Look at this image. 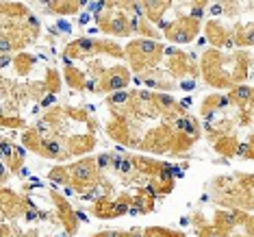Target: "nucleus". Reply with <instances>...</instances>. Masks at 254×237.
Wrapping results in <instances>:
<instances>
[{
  "label": "nucleus",
  "mask_w": 254,
  "mask_h": 237,
  "mask_svg": "<svg viewBox=\"0 0 254 237\" xmlns=\"http://www.w3.org/2000/svg\"><path fill=\"white\" fill-rule=\"evenodd\" d=\"M202 77L215 89H233L237 85H244L250 74V53H230L224 55L222 50L209 48L202 55L200 61Z\"/></svg>",
  "instance_id": "obj_1"
},
{
  "label": "nucleus",
  "mask_w": 254,
  "mask_h": 237,
  "mask_svg": "<svg viewBox=\"0 0 254 237\" xmlns=\"http://www.w3.org/2000/svg\"><path fill=\"white\" fill-rule=\"evenodd\" d=\"M124 59L128 61V68L137 74H146L152 72L154 68L163 59V50L165 46L161 42H154V39H132L124 46Z\"/></svg>",
  "instance_id": "obj_2"
},
{
  "label": "nucleus",
  "mask_w": 254,
  "mask_h": 237,
  "mask_svg": "<svg viewBox=\"0 0 254 237\" xmlns=\"http://www.w3.org/2000/svg\"><path fill=\"white\" fill-rule=\"evenodd\" d=\"M96 55H109L113 59H124V50H122V46H118V42L80 37L65 46V50H63V63H72L74 59H89V57H96Z\"/></svg>",
  "instance_id": "obj_3"
},
{
  "label": "nucleus",
  "mask_w": 254,
  "mask_h": 237,
  "mask_svg": "<svg viewBox=\"0 0 254 237\" xmlns=\"http://www.w3.org/2000/svg\"><path fill=\"white\" fill-rule=\"evenodd\" d=\"M211 189H213V196L222 207H230V209H246L250 213L252 209V198L239 189L235 176H215L211 181Z\"/></svg>",
  "instance_id": "obj_4"
},
{
  "label": "nucleus",
  "mask_w": 254,
  "mask_h": 237,
  "mask_svg": "<svg viewBox=\"0 0 254 237\" xmlns=\"http://www.w3.org/2000/svg\"><path fill=\"white\" fill-rule=\"evenodd\" d=\"M67 174H70V187L78 194H85L94 189L100 183V170L96 167L94 157H83L74 163L67 165Z\"/></svg>",
  "instance_id": "obj_5"
},
{
  "label": "nucleus",
  "mask_w": 254,
  "mask_h": 237,
  "mask_svg": "<svg viewBox=\"0 0 254 237\" xmlns=\"http://www.w3.org/2000/svg\"><path fill=\"white\" fill-rule=\"evenodd\" d=\"M163 31V37L172 44H189L200 35L202 31V22L193 20L187 13H178V18L174 22H163L159 26Z\"/></svg>",
  "instance_id": "obj_6"
},
{
  "label": "nucleus",
  "mask_w": 254,
  "mask_h": 237,
  "mask_svg": "<svg viewBox=\"0 0 254 237\" xmlns=\"http://www.w3.org/2000/svg\"><path fill=\"white\" fill-rule=\"evenodd\" d=\"M130 83V70L126 66H111L109 70L100 74L98 80H85V89H91L94 94H113V91H124Z\"/></svg>",
  "instance_id": "obj_7"
},
{
  "label": "nucleus",
  "mask_w": 254,
  "mask_h": 237,
  "mask_svg": "<svg viewBox=\"0 0 254 237\" xmlns=\"http://www.w3.org/2000/svg\"><path fill=\"white\" fill-rule=\"evenodd\" d=\"M98 28L107 35L113 37H130V26H128V15L120 9H102V13L96 15Z\"/></svg>",
  "instance_id": "obj_8"
},
{
  "label": "nucleus",
  "mask_w": 254,
  "mask_h": 237,
  "mask_svg": "<svg viewBox=\"0 0 254 237\" xmlns=\"http://www.w3.org/2000/svg\"><path fill=\"white\" fill-rule=\"evenodd\" d=\"M172 135H174V129L167 124H161L157 129H150L146 135L137 142V148L146 150V153H152V155H165V153H170V148H172Z\"/></svg>",
  "instance_id": "obj_9"
},
{
  "label": "nucleus",
  "mask_w": 254,
  "mask_h": 237,
  "mask_svg": "<svg viewBox=\"0 0 254 237\" xmlns=\"http://www.w3.org/2000/svg\"><path fill=\"white\" fill-rule=\"evenodd\" d=\"M165 66H167V74L181 79V77H198V66L193 61V55H187L185 50L178 48H165L163 50Z\"/></svg>",
  "instance_id": "obj_10"
},
{
  "label": "nucleus",
  "mask_w": 254,
  "mask_h": 237,
  "mask_svg": "<svg viewBox=\"0 0 254 237\" xmlns=\"http://www.w3.org/2000/svg\"><path fill=\"white\" fill-rule=\"evenodd\" d=\"M135 126H132V118L128 115H118L111 113V120L107 122V135L120 146H132L137 148V137H135Z\"/></svg>",
  "instance_id": "obj_11"
},
{
  "label": "nucleus",
  "mask_w": 254,
  "mask_h": 237,
  "mask_svg": "<svg viewBox=\"0 0 254 237\" xmlns=\"http://www.w3.org/2000/svg\"><path fill=\"white\" fill-rule=\"evenodd\" d=\"M50 196V200H53V205H55V213H57V220H59V224L63 229H65V237H72V235H76L78 233V218H76V211L72 209V205L65 200V196L59 194L57 189H50L48 192Z\"/></svg>",
  "instance_id": "obj_12"
},
{
  "label": "nucleus",
  "mask_w": 254,
  "mask_h": 237,
  "mask_svg": "<svg viewBox=\"0 0 254 237\" xmlns=\"http://www.w3.org/2000/svg\"><path fill=\"white\" fill-rule=\"evenodd\" d=\"M128 205L120 200H113V198H96L91 202V216L100 218V220H115V218H122V216H128Z\"/></svg>",
  "instance_id": "obj_13"
},
{
  "label": "nucleus",
  "mask_w": 254,
  "mask_h": 237,
  "mask_svg": "<svg viewBox=\"0 0 254 237\" xmlns=\"http://www.w3.org/2000/svg\"><path fill=\"white\" fill-rule=\"evenodd\" d=\"M26 207H28L26 198L18 196L13 189H9V187H0V213H2V216L15 220V218L24 216Z\"/></svg>",
  "instance_id": "obj_14"
},
{
  "label": "nucleus",
  "mask_w": 254,
  "mask_h": 237,
  "mask_svg": "<svg viewBox=\"0 0 254 237\" xmlns=\"http://www.w3.org/2000/svg\"><path fill=\"white\" fill-rule=\"evenodd\" d=\"M202 39H206V42H209L215 50L230 48V46H233V42H230V31L219 20H209L206 22L204 24V37Z\"/></svg>",
  "instance_id": "obj_15"
},
{
  "label": "nucleus",
  "mask_w": 254,
  "mask_h": 237,
  "mask_svg": "<svg viewBox=\"0 0 254 237\" xmlns=\"http://www.w3.org/2000/svg\"><path fill=\"white\" fill-rule=\"evenodd\" d=\"M154 192L148 187V185H141L137 187V192L132 194L130 198V209H128V216H146V213L154 211Z\"/></svg>",
  "instance_id": "obj_16"
},
{
  "label": "nucleus",
  "mask_w": 254,
  "mask_h": 237,
  "mask_svg": "<svg viewBox=\"0 0 254 237\" xmlns=\"http://www.w3.org/2000/svg\"><path fill=\"white\" fill-rule=\"evenodd\" d=\"M141 4V18L148 22V24H163V15L172 9L170 0H154V2H139Z\"/></svg>",
  "instance_id": "obj_17"
},
{
  "label": "nucleus",
  "mask_w": 254,
  "mask_h": 237,
  "mask_svg": "<svg viewBox=\"0 0 254 237\" xmlns=\"http://www.w3.org/2000/svg\"><path fill=\"white\" fill-rule=\"evenodd\" d=\"M96 135L94 133H87V135H70L67 137V142H63V146H65L67 155L70 157H76V155H87L94 150L96 146Z\"/></svg>",
  "instance_id": "obj_18"
},
{
  "label": "nucleus",
  "mask_w": 254,
  "mask_h": 237,
  "mask_svg": "<svg viewBox=\"0 0 254 237\" xmlns=\"http://www.w3.org/2000/svg\"><path fill=\"white\" fill-rule=\"evenodd\" d=\"M237 148H239V140L235 137V133H222L219 137L213 140V150L222 155L226 161L237 157Z\"/></svg>",
  "instance_id": "obj_19"
},
{
  "label": "nucleus",
  "mask_w": 254,
  "mask_h": 237,
  "mask_svg": "<svg viewBox=\"0 0 254 237\" xmlns=\"http://www.w3.org/2000/svg\"><path fill=\"white\" fill-rule=\"evenodd\" d=\"M141 80L148 85V87L157 89L159 94H170V91L176 87V83L172 80V77L161 74V72H146V74H141Z\"/></svg>",
  "instance_id": "obj_20"
},
{
  "label": "nucleus",
  "mask_w": 254,
  "mask_h": 237,
  "mask_svg": "<svg viewBox=\"0 0 254 237\" xmlns=\"http://www.w3.org/2000/svg\"><path fill=\"white\" fill-rule=\"evenodd\" d=\"M83 0H50L44 2L46 13H57V15H74L83 7Z\"/></svg>",
  "instance_id": "obj_21"
},
{
  "label": "nucleus",
  "mask_w": 254,
  "mask_h": 237,
  "mask_svg": "<svg viewBox=\"0 0 254 237\" xmlns=\"http://www.w3.org/2000/svg\"><path fill=\"white\" fill-rule=\"evenodd\" d=\"M230 42L237 44L239 48H250L254 42V24L246 22V24H235L230 31Z\"/></svg>",
  "instance_id": "obj_22"
},
{
  "label": "nucleus",
  "mask_w": 254,
  "mask_h": 237,
  "mask_svg": "<svg viewBox=\"0 0 254 237\" xmlns=\"http://www.w3.org/2000/svg\"><path fill=\"white\" fill-rule=\"evenodd\" d=\"M228 96L226 94H209L202 100L200 105V111L202 115H204V120H211L213 115H215V111H222L224 107H228Z\"/></svg>",
  "instance_id": "obj_23"
},
{
  "label": "nucleus",
  "mask_w": 254,
  "mask_h": 237,
  "mask_svg": "<svg viewBox=\"0 0 254 237\" xmlns=\"http://www.w3.org/2000/svg\"><path fill=\"white\" fill-rule=\"evenodd\" d=\"M211 227L219 231V233H224V235H230L233 231L237 229V220L233 216V211H226V209H217L215 213H213V222H211Z\"/></svg>",
  "instance_id": "obj_24"
},
{
  "label": "nucleus",
  "mask_w": 254,
  "mask_h": 237,
  "mask_svg": "<svg viewBox=\"0 0 254 237\" xmlns=\"http://www.w3.org/2000/svg\"><path fill=\"white\" fill-rule=\"evenodd\" d=\"M228 102L239 109H250L252 107V87L250 85H237V87L228 89Z\"/></svg>",
  "instance_id": "obj_25"
},
{
  "label": "nucleus",
  "mask_w": 254,
  "mask_h": 237,
  "mask_svg": "<svg viewBox=\"0 0 254 237\" xmlns=\"http://www.w3.org/2000/svg\"><path fill=\"white\" fill-rule=\"evenodd\" d=\"M63 79H65V83L70 85V89H74V91L85 89V80H87V77H85V72L74 66V63H63Z\"/></svg>",
  "instance_id": "obj_26"
},
{
  "label": "nucleus",
  "mask_w": 254,
  "mask_h": 237,
  "mask_svg": "<svg viewBox=\"0 0 254 237\" xmlns=\"http://www.w3.org/2000/svg\"><path fill=\"white\" fill-rule=\"evenodd\" d=\"M35 57L28 55V53H18L13 57V68H15V74L18 77H26V74H31L33 66H35Z\"/></svg>",
  "instance_id": "obj_27"
},
{
  "label": "nucleus",
  "mask_w": 254,
  "mask_h": 237,
  "mask_svg": "<svg viewBox=\"0 0 254 237\" xmlns=\"http://www.w3.org/2000/svg\"><path fill=\"white\" fill-rule=\"evenodd\" d=\"M0 15H7V18H28V9L22 2H0Z\"/></svg>",
  "instance_id": "obj_28"
},
{
  "label": "nucleus",
  "mask_w": 254,
  "mask_h": 237,
  "mask_svg": "<svg viewBox=\"0 0 254 237\" xmlns=\"http://www.w3.org/2000/svg\"><path fill=\"white\" fill-rule=\"evenodd\" d=\"M61 83H63V79L59 77V72H57L55 68H48V70H46V79H44L46 91H48V94H53V96H57L61 91Z\"/></svg>",
  "instance_id": "obj_29"
},
{
  "label": "nucleus",
  "mask_w": 254,
  "mask_h": 237,
  "mask_svg": "<svg viewBox=\"0 0 254 237\" xmlns=\"http://www.w3.org/2000/svg\"><path fill=\"white\" fill-rule=\"evenodd\" d=\"M141 237H187V235L167 227H146L141 229Z\"/></svg>",
  "instance_id": "obj_30"
},
{
  "label": "nucleus",
  "mask_w": 254,
  "mask_h": 237,
  "mask_svg": "<svg viewBox=\"0 0 254 237\" xmlns=\"http://www.w3.org/2000/svg\"><path fill=\"white\" fill-rule=\"evenodd\" d=\"M48 181H53L57 185H70V174H67V165H55V167H50V172H48Z\"/></svg>",
  "instance_id": "obj_31"
},
{
  "label": "nucleus",
  "mask_w": 254,
  "mask_h": 237,
  "mask_svg": "<svg viewBox=\"0 0 254 237\" xmlns=\"http://www.w3.org/2000/svg\"><path fill=\"white\" fill-rule=\"evenodd\" d=\"M235 181H237V185H239L241 192H244L248 198H252V174L250 172H237Z\"/></svg>",
  "instance_id": "obj_32"
},
{
  "label": "nucleus",
  "mask_w": 254,
  "mask_h": 237,
  "mask_svg": "<svg viewBox=\"0 0 254 237\" xmlns=\"http://www.w3.org/2000/svg\"><path fill=\"white\" fill-rule=\"evenodd\" d=\"M237 157L241 159H252V135H248V142L246 144H239V148H237Z\"/></svg>",
  "instance_id": "obj_33"
},
{
  "label": "nucleus",
  "mask_w": 254,
  "mask_h": 237,
  "mask_svg": "<svg viewBox=\"0 0 254 237\" xmlns=\"http://www.w3.org/2000/svg\"><path fill=\"white\" fill-rule=\"evenodd\" d=\"M195 235L198 237H230V235H224V233H219V231H215L211 224H204V227L195 229Z\"/></svg>",
  "instance_id": "obj_34"
},
{
  "label": "nucleus",
  "mask_w": 254,
  "mask_h": 237,
  "mask_svg": "<svg viewBox=\"0 0 254 237\" xmlns=\"http://www.w3.org/2000/svg\"><path fill=\"white\" fill-rule=\"evenodd\" d=\"M206 13V2H191V11L187 15H191L193 20H200L202 22V15Z\"/></svg>",
  "instance_id": "obj_35"
},
{
  "label": "nucleus",
  "mask_w": 254,
  "mask_h": 237,
  "mask_svg": "<svg viewBox=\"0 0 254 237\" xmlns=\"http://www.w3.org/2000/svg\"><path fill=\"white\" fill-rule=\"evenodd\" d=\"M111 159H113V155L111 153H102V155H98V157H96V167H98V170H107V167L109 165H111Z\"/></svg>",
  "instance_id": "obj_36"
},
{
  "label": "nucleus",
  "mask_w": 254,
  "mask_h": 237,
  "mask_svg": "<svg viewBox=\"0 0 254 237\" xmlns=\"http://www.w3.org/2000/svg\"><path fill=\"white\" fill-rule=\"evenodd\" d=\"M239 126H250L252 122V109H239Z\"/></svg>",
  "instance_id": "obj_37"
},
{
  "label": "nucleus",
  "mask_w": 254,
  "mask_h": 237,
  "mask_svg": "<svg viewBox=\"0 0 254 237\" xmlns=\"http://www.w3.org/2000/svg\"><path fill=\"white\" fill-rule=\"evenodd\" d=\"M91 237H126V231H100V233H94Z\"/></svg>",
  "instance_id": "obj_38"
},
{
  "label": "nucleus",
  "mask_w": 254,
  "mask_h": 237,
  "mask_svg": "<svg viewBox=\"0 0 254 237\" xmlns=\"http://www.w3.org/2000/svg\"><path fill=\"white\" fill-rule=\"evenodd\" d=\"M189 222H191L195 229H200V227H204V224H209V222L204 220V216H202V213H193V216L189 218Z\"/></svg>",
  "instance_id": "obj_39"
},
{
  "label": "nucleus",
  "mask_w": 254,
  "mask_h": 237,
  "mask_svg": "<svg viewBox=\"0 0 254 237\" xmlns=\"http://www.w3.org/2000/svg\"><path fill=\"white\" fill-rule=\"evenodd\" d=\"M53 102H55V96H53V94H46L42 100H39V109H42V107H50Z\"/></svg>",
  "instance_id": "obj_40"
},
{
  "label": "nucleus",
  "mask_w": 254,
  "mask_h": 237,
  "mask_svg": "<svg viewBox=\"0 0 254 237\" xmlns=\"http://www.w3.org/2000/svg\"><path fill=\"white\" fill-rule=\"evenodd\" d=\"M0 237H13V233H11V229L2 222V218H0Z\"/></svg>",
  "instance_id": "obj_41"
},
{
  "label": "nucleus",
  "mask_w": 254,
  "mask_h": 237,
  "mask_svg": "<svg viewBox=\"0 0 254 237\" xmlns=\"http://www.w3.org/2000/svg\"><path fill=\"white\" fill-rule=\"evenodd\" d=\"M181 89H185V91H191V89H195V80H193V79L183 80V83H181Z\"/></svg>",
  "instance_id": "obj_42"
},
{
  "label": "nucleus",
  "mask_w": 254,
  "mask_h": 237,
  "mask_svg": "<svg viewBox=\"0 0 254 237\" xmlns=\"http://www.w3.org/2000/svg\"><path fill=\"white\" fill-rule=\"evenodd\" d=\"M244 227H246V237H252V216L244 222Z\"/></svg>",
  "instance_id": "obj_43"
},
{
  "label": "nucleus",
  "mask_w": 254,
  "mask_h": 237,
  "mask_svg": "<svg viewBox=\"0 0 254 237\" xmlns=\"http://www.w3.org/2000/svg\"><path fill=\"white\" fill-rule=\"evenodd\" d=\"M211 13H213V15H219V13H222V2H217V4H213V9H211Z\"/></svg>",
  "instance_id": "obj_44"
},
{
  "label": "nucleus",
  "mask_w": 254,
  "mask_h": 237,
  "mask_svg": "<svg viewBox=\"0 0 254 237\" xmlns=\"http://www.w3.org/2000/svg\"><path fill=\"white\" fill-rule=\"evenodd\" d=\"M13 237H37V235L35 233H22V231H15Z\"/></svg>",
  "instance_id": "obj_45"
},
{
  "label": "nucleus",
  "mask_w": 254,
  "mask_h": 237,
  "mask_svg": "<svg viewBox=\"0 0 254 237\" xmlns=\"http://www.w3.org/2000/svg\"><path fill=\"white\" fill-rule=\"evenodd\" d=\"M59 28L65 33H70V24H67V22H59Z\"/></svg>",
  "instance_id": "obj_46"
},
{
  "label": "nucleus",
  "mask_w": 254,
  "mask_h": 237,
  "mask_svg": "<svg viewBox=\"0 0 254 237\" xmlns=\"http://www.w3.org/2000/svg\"><path fill=\"white\" fill-rule=\"evenodd\" d=\"M87 20H89V15H85V13H83V15H80V18H78V24H85V22H87Z\"/></svg>",
  "instance_id": "obj_47"
},
{
  "label": "nucleus",
  "mask_w": 254,
  "mask_h": 237,
  "mask_svg": "<svg viewBox=\"0 0 254 237\" xmlns=\"http://www.w3.org/2000/svg\"><path fill=\"white\" fill-rule=\"evenodd\" d=\"M61 237H65V235H61Z\"/></svg>",
  "instance_id": "obj_48"
}]
</instances>
